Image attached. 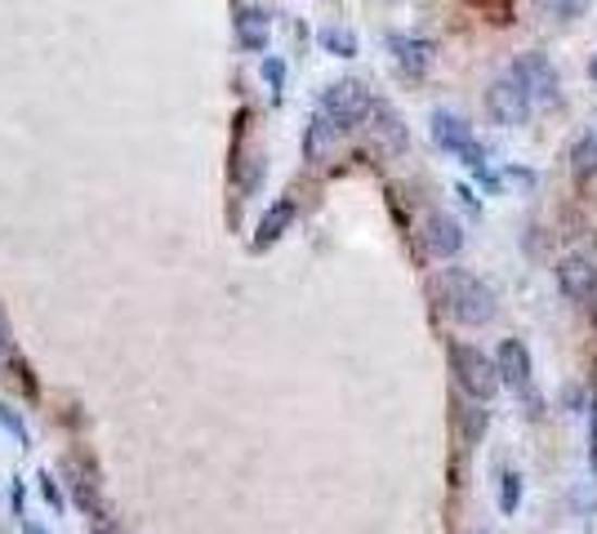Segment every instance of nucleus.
I'll return each mask as SVG.
<instances>
[{"instance_id": "obj_1", "label": "nucleus", "mask_w": 597, "mask_h": 534, "mask_svg": "<svg viewBox=\"0 0 597 534\" xmlns=\"http://www.w3.org/2000/svg\"><path fill=\"white\" fill-rule=\"evenodd\" d=\"M437 299H441L446 316L459 321V325H490L495 312H499L495 289H490L482 276L464 272V268H446V272H441V281H437Z\"/></svg>"}, {"instance_id": "obj_2", "label": "nucleus", "mask_w": 597, "mask_h": 534, "mask_svg": "<svg viewBox=\"0 0 597 534\" xmlns=\"http://www.w3.org/2000/svg\"><path fill=\"white\" fill-rule=\"evenodd\" d=\"M450 374L459 383L473 406H486L495 393H499V374H495V361L477 348V344H450Z\"/></svg>"}, {"instance_id": "obj_3", "label": "nucleus", "mask_w": 597, "mask_h": 534, "mask_svg": "<svg viewBox=\"0 0 597 534\" xmlns=\"http://www.w3.org/2000/svg\"><path fill=\"white\" fill-rule=\"evenodd\" d=\"M495 374H499V387H509V393L526 406V414L535 419L539 414V393H535V370H531V352L522 338H503L499 352H495Z\"/></svg>"}, {"instance_id": "obj_4", "label": "nucleus", "mask_w": 597, "mask_h": 534, "mask_svg": "<svg viewBox=\"0 0 597 534\" xmlns=\"http://www.w3.org/2000/svg\"><path fill=\"white\" fill-rule=\"evenodd\" d=\"M335 129H352L357 121L371 116V89H365L361 80H335L326 94H321V112Z\"/></svg>"}, {"instance_id": "obj_5", "label": "nucleus", "mask_w": 597, "mask_h": 534, "mask_svg": "<svg viewBox=\"0 0 597 534\" xmlns=\"http://www.w3.org/2000/svg\"><path fill=\"white\" fill-rule=\"evenodd\" d=\"M531 112H535V108H531L526 89H522V80H518L513 72H503V76L490 80V89H486V116H490L495 125H503V129L526 125Z\"/></svg>"}, {"instance_id": "obj_6", "label": "nucleus", "mask_w": 597, "mask_h": 534, "mask_svg": "<svg viewBox=\"0 0 597 534\" xmlns=\"http://www.w3.org/2000/svg\"><path fill=\"white\" fill-rule=\"evenodd\" d=\"M509 72L522 80V89H526L531 108H554V103L562 99V80H558V67L548 63L544 54H522V59H518Z\"/></svg>"}, {"instance_id": "obj_7", "label": "nucleus", "mask_w": 597, "mask_h": 534, "mask_svg": "<svg viewBox=\"0 0 597 534\" xmlns=\"http://www.w3.org/2000/svg\"><path fill=\"white\" fill-rule=\"evenodd\" d=\"M433 142H437L441 152H459L469 170L486 174V152L473 142V125H469L464 116H455V112H437V116H433Z\"/></svg>"}, {"instance_id": "obj_8", "label": "nucleus", "mask_w": 597, "mask_h": 534, "mask_svg": "<svg viewBox=\"0 0 597 534\" xmlns=\"http://www.w3.org/2000/svg\"><path fill=\"white\" fill-rule=\"evenodd\" d=\"M558 289L571 303H597V263L588 254H567L558 263Z\"/></svg>"}, {"instance_id": "obj_9", "label": "nucleus", "mask_w": 597, "mask_h": 534, "mask_svg": "<svg viewBox=\"0 0 597 534\" xmlns=\"http://www.w3.org/2000/svg\"><path fill=\"white\" fill-rule=\"evenodd\" d=\"M388 50H393L397 72L410 76V80H420L433 67V59H437V45L424 40V36H388Z\"/></svg>"}, {"instance_id": "obj_10", "label": "nucleus", "mask_w": 597, "mask_h": 534, "mask_svg": "<svg viewBox=\"0 0 597 534\" xmlns=\"http://www.w3.org/2000/svg\"><path fill=\"white\" fill-rule=\"evenodd\" d=\"M459 250H464V227H459L455 219H446V214H433L424 223V254L437 259V263H446Z\"/></svg>"}, {"instance_id": "obj_11", "label": "nucleus", "mask_w": 597, "mask_h": 534, "mask_svg": "<svg viewBox=\"0 0 597 534\" xmlns=\"http://www.w3.org/2000/svg\"><path fill=\"white\" fill-rule=\"evenodd\" d=\"M63 468H67V485H72V499H76V508H80V512H89V517H99V495H95V472H89V463L67 459Z\"/></svg>"}, {"instance_id": "obj_12", "label": "nucleus", "mask_w": 597, "mask_h": 534, "mask_svg": "<svg viewBox=\"0 0 597 534\" xmlns=\"http://www.w3.org/2000/svg\"><path fill=\"white\" fill-rule=\"evenodd\" d=\"M295 223V201H277V206H268V214L259 219V232H254V250H268V246H277L282 232Z\"/></svg>"}, {"instance_id": "obj_13", "label": "nucleus", "mask_w": 597, "mask_h": 534, "mask_svg": "<svg viewBox=\"0 0 597 534\" xmlns=\"http://www.w3.org/2000/svg\"><path fill=\"white\" fill-rule=\"evenodd\" d=\"M268 36H272V27H268V14H263V10H241V14H237V40L246 45V50L263 54V50H268Z\"/></svg>"}, {"instance_id": "obj_14", "label": "nucleus", "mask_w": 597, "mask_h": 534, "mask_svg": "<svg viewBox=\"0 0 597 534\" xmlns=\"http://www.w3.org/2000/svg\"><path fill=\"white\" fill-rule=\"evenodd\" d=\"M335 125L326 121V116H312V125H308V138H303V152H308V161H321L331 148H335Z\"/></svg>"}, {"instance_id": "obj_15", "label": "nucleus", "mask_w": 597, "mask_h": 534, "mask_svg": "<svg viewBox=\"0 0 597 534\" xmlns=\"http://www.w3.org/2000/svg\"><path fill=\"white\" fill-rule=\"evenodd\" d=\"M371 116H375V134L388 142L393 152H401V148H406V125L393 116V108H384V103H371Z\"/></svg>"}, {"instance_id": "obj_16", "label": "nucleus", "mask_w": 597, "mask_h": 534, "mask_svg": "<svg viewBox=\"0 0 597 534\" xmlns=\"http://www.w3.org/2000/svg\"><path fill=\"white\" fill-rule=\"evenodd\" d=\"M321 50H331V54H339V59H352L357 54V36L348 32V27H321Z\"/></svg>"}, {"instance_id": "obj_17", "label": "nucleus", "mask_w": 597, "mask_h": 534, "mask_svg": "<svg viewBox=\"0 0 597 534\" xmlns=\"http://www.w3.org/2000/svg\"><path fill=\"white\" fill-rule=\"evenodd\" d=\"M518 508H522V476L503 468V472H499V512L513 517Z\"/></svg>"}, {"instance_id": "obj_18", "label": "nucleus", "mask_w": 597, "mask_h": 534, "mask_svg": "<svg viewBox=\"0 0 597 534\" xmlns=\"http://www.w3.org/2000/svg\"><path fill=\"white\" fill-rule=\"evenodd\" d=\"M575 174H580V178L597 174V138H593V134L575 142Z\"/></svg>"}, {"instance_id": "obj_19", "label": "nucleus", "mask_w": 597, "mask_h": 534, "mask_svg": "<svg viewBox=\"0 0 597 534\" xmlns=\"http://www.w3.org/2000/svg\"><path fill=\"white\" fill-rule=\"evenodd\" d=\"M539 5L554 18H580V14H588L593 0H539Z\"/></svg>"}, {"instance_id": "obj_20", "label": "nucleus", "mask_w": 597, "mask_h": 534, "mask_svg": "<svg viewBox=\"0 0 597 534\" xmlns=\"http://www.w3.org/2000/svg\"><path fill=\"white\" fill-rule=\"evenodd\" d=\"M0 427H5V432L14 436L18 446H27V427H23V419H18V414H14L10 406H0Z\"/></svg>"}, {"instance_id": "obj_21", "label": "nucleus", "mask_w": 597, "mask_h": 534, "mask_svg": "<svg viewBox=\"0 0 597 534\" xmlns=\"http://www.w3.org/2000/svg\"><path fill=\"white\" fill-rule=\"evenodd\" d=\"M263 76H268V85H272V89H282V80H286V67H282L277 59H268V63H263Z\"/></svg>"}, {"instance_id": "obj_22", "label": "nucleus", "mask_w": 597, "mask_h": 534, "mask_svg": "<svg viewBox=\"0 0 597 534\" xmlns=\"http://www.w3.org/2000/svg\"><path fill=\"white\" fill-rule=\"evenodd\" d=\"M588 459H593V472H597V397H593V450H588Z\"/></svg>"}, {"instance_id": "obj_23", "label": "nucleus", "mask_w": 597, "mask_h": 534, "mask_svg": "<svg viewBox=\"0 0 597 534\" xmlns=\"http://www.w3.org/2000/svg\"><path fill=\"white\" fill-rule=\"evenodd\" d=\"M23 534H50V530H45L40 521H23Z\"/></svg>"}, {"instance_id": "obj_24", "label": "nucleus", "mask_w": 597, "mask_h": 534, "mask_svg": "<svg viewBox=\"0 0 597 534\" xmlns=\"http://www.w3.org/2000/svg\"><path fill=\"white\" fill-rule=\"evenodd\" d=\"M588 72H593V80H597V59H593V63H588Z\"/></svg>"}, {"instance_id": "obj_25", "label": "nucleus", "mask_w": 597, "mask_h": 534, "mask_svg": "<svg viewBox=\"0 0 597 534\" xmlns=\"http://www.w3.org/2000/svg\"><path fill=\"white\" fill-rule=\"evenodd\" d=\"M95 534H112V530H95Z\"/></svg>"}, {"instance_id": "obj_26", "label": "nucleus", "mask_w": 597, "mask_h": 534, "mask_svg": "<svg viewBox=\"0 0 597 534\" xmlns=\"http://www.w3.org/2000/svg\"><path fill=\"white\" fill-rule=\"evenodd\" d=\"M593 138H597V134H593Z\"/></svg>"}]
</instances>
